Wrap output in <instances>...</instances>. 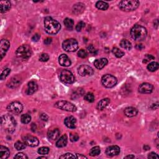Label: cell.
Instances as JSON below:
<instances>
[{"instance_id":"23","label":"cell","mask_w":159,"mask_h":159,"mask_svg":"<svg viewBox=\"0 0 159 159\" xmlns=\"http://www.w3.org/2000/svg\"><path fill=\"white\" fill-rule=\"evenodd\" d=\"M110 99L109 98H104L101 99L98 102V104H97L96 108L97 110L99 111L103 110L104 108H106V106L110 104Z\"/></svg>"},{"instance_id":"2","label":"cell","mask_w":159,"mask_h":159,"mask_svg":"<svg viewBox=\"0 0 159 159\" xmlns=\"http://www.w3.org/2000/svg\"><path fill=\"white\" fill-rule=\"evenodd\" d=\"M1 124L3 129L8 133H13L16 126V122L13 116L5 114L1 116Z\"/></svg>"},{"instance_id":"17","label":"cell","mask_w":159,"mask_h":159,"mask_svg":"<svg viewBox=\"0 0 159 159\" xmlns=\"http://www.w3.org/2000/svg\"><path fill=\"white\" fill-rule=\"evenodd\" d=\"M76 118L73 116H68V117L65 118L64 121L65 126L70 129H75L76 127Z\"/></svg>"},{"instance_id":"11","label":"cell","mask_w":159,"mask_h":159,"mask_svg":"<svg viewBox=\"0 0 159 159\" xmlns=\"http://www.w3.org/2000/svg\"><path fill=\"white\" fill-rule=\"evenodd\" d=\"M78 74L81 76H92L94 74V70L90 66L87 65H82L78 68Z\"/></svg>"},{"instance_id":"32","label":"cell","mask_w":159,"mask_h":159,"mask_svg":"<svg viewBox=\"0 0 159 159\" xmlns=\"http://www.w3.org/2000/svg\"><path fill=\"white\" fill-rule=\"evenodd\" d=\"M101 150L100 147L99 146H95L90 150V156L91 157H95L97 156L100 154Z\"/></svg>"},{"instance_id":"16","label":"cell","mask_w":159,"mask_h":159,"mask_svg":"<svg viewBox=\"0 0 159 159\" xmlns=\"http://www.w3.org/2000/svg\"><path fill=\"white\" fill-rule=\"evenodd\" d=\"M59 62L63 67H69L72 64L71 60L66 54H62L59 58Z\"/></svg>"},{"instance_id":"24","label":"cell","mask_w":159,"mask_h":159,"mask_svg":"<svg viewBox=\"0 0 159 159\" xmlns=\"http://www.w3.org/2000/svg\"><path fill=\"white\" fill-rule=\"evenodd\" d=\"M72 10H73V13L74 14H81V13H83V11L85 10V6L83 4L81 3H76L73 6Z\"/></svg>"},{"instance_id":"46","label":"cell","mask_w":159,"mask_h":159,"mask_svg":"<svg viewBox=\"0 0 159 159\" xmlns=\"http://www.w3.org/2000/svg\"><path fill=\"white\" fill-rule=\"evenodd\" d=\"M40 37H41V36H40L39 34H34V36H32V40L34 42H37V41H39V40L40 39Z\"/></svg>"},{"instance_id":"54","label":"cell","mask_w":159,"mask_h":159,"mask_svg":"<svg viewBox=\"0 0 159 159\" xmlns=\"http://www.w3.org/2000/svg\"><path fill=\"white\" fill-rule=\"evenodd\" d=\"M37 158H47L45 157H38Z\"/></svg>"},{"instance_id":"43","label":"cell","mask_w":159,"mask_h":159,"mask_svg":"<svg viewBox=\"0 0 159 159\" xmlns=\"http://www.w3.org/2000/svg\"><path fill=\"white\" fill-rule=\"evenodd\" d=\"M76 157L71 153L65 154L60 157V158H75Z\"/></svg>"},{"instance_id":"1","label":"cell","mask_w":159,"mask_h":159,"mask_svg":"<svg viewBox=\"0 0 159 159\" xmlns=\"http://www.w3.org/2000/svg\"><path fill=\"white\" fill-rule=\"evenodd\" d=\"M61 25L60 23L51 17H46L44 19V29L46 32L54 35L60 31Z\"/></svg>"},{"instance_id":"25","label":"cell","mask_w":159,"mask_h":159,"mask_svg":"<svg viewBox=\"0 0 159 159\" xmlns=\"http://www.w3.org/2000/svg\"><path fill=\"white\" fill-rule=\"evenodd\" d=\"M10 155L9 150L6 147L1 145L0 146V158L6 159L9 157Z\"/></svg>"},{"instance_id":"50","label":"cell","mask_w":159,"mask_h":159,"mask_svg":"<svg viewBox=\"0 0 159 159\" xmlns=\"http://www.w3.org/2000/svg\"><path fill=\"white\" fill-rule=\"evenodd\" d=\"M76 158H87V157L86 156H83V155H81V154H76Z\"/></svg>"},{"instance_id":"41","label":"cell","mask_w":159,"mask_h":159,"mask_svg":"<svg viewBox=\"0 0 159 159\" xmlns=\"http://www.w3.org/2000/svg\"><path fill=\"white\" fill-rule=\"evenodd\" d=\"M85 26V22H83V21L79 22L78 23V24H77V25L76 26V31H78V32L81 31V29H82Z\"/></svg>"},{"instance_id":"26","label":"cell","mask_w":159,"mask_h":159,"mask_svg":"<svg viewBox=\"0 0 159 159\" xmlns=\"http://www.w3.org/2000/svg\"><path fill=\"white\" fill-rule=\"evenodd\" d=\"M0 7H1V12L2 13H5L9 11L11 7V4L9 1H4L0 2Z\"/></svg>"},{"instance_id":"27","label":"cell","mask_w":159,"mask_h":159,"mask_svg":"<svg viewBox=\"0 0 159 159\" xmlns=\"http://www.w3.org/2000/svg\"><path fill=\"white\" fill-rule=\"evenodd\" d=\"M67 136L66 135H64L59 139L56 142V146L59 148H62L67 145Z\"/></svg>"},{"instance_id":"8","label":"cell","mask_w":159,"mask_h":159,"mask_svg":"<svg viewBox=\"0 0 159 159\" xmlns=\"http://www.w3.org/2000/svg\"><path fill=\"white\" fill-rule=\"evenodd\" d=\"M118 82V80L116 77L112 75H104L101 78V83L103 86L106 88L114 87Z\"/></svg>"},{"instance_id":"20","label":"cell","mask_w":159,"mask_h":159,"mask_svg":"<svg viewBox=\"0 0 159 159\" xmlns=\"http://www.w3.org/2000/svg\"><path fill=\"white\" fill-rule=\"evenodd\" d=\"M60 135V131L57 128L53 129H50L47 132L48 137L51 140H56L59 138Z\"/></svg>"},{"instance_id":"13","label":"cell","mask_w":159,"mask_h":159,"mask_svg":"<svg viewBox=\"0 0 159 159\" xmlns=\"http://www.w3.org/2000/svg\"><path fill=\"white\" fill-rule=\"evenodd\" d=\"M154 87L149 83H142L139 87V91L143 94H149L152 92Z\"/></svg>"},{"instance_id":"3","label":"cell","mask_w":159,"mask_h":159,"mask_svg":"<svg viewBox=\"0 0 159 159\" xmlns=\"http://www.w3.org/2000/svg\"><path fill=\"white\" fill-rule=\"evenodd\" d=\"M147 35L146 29L141 25H135L131 30V36L135 41H143L146 38Z\"/></svg>"},{"instance_id":"28","label":"cell","mask_w":159,"mask_h":159,"mask_svg":"<svg viewBox=\"0 0 159 159\" xmlns=\"http://www.w3.org/2000/svg\"><path fill=\"white\" fill-rule=\"evenodd\" d=\"M96 7L98 9L103 10V11H106L108 9V7H109V5H108V4L106 2L102 1H99L98 2H96Z\"/></svg>"},{"instance_id":"22","label":"cell","mask_w":159,"mask_h":159,"mask_svg":"<svg viewBox=\"0 0 159 159\" xmlns=\"http://www.w3.org/2000/svg\"><path fill=\"white\" fill-rule=\"evenodd\" d=\"M138 113V111L134 107H127L124 110V114L126 116L129 118L134 117Z\"/></svg>"},{"instance_id":"52","label":"cell","mask_w":159,"mask_h":159,"mask_svg":"<svg viewBox=\"0 0 159 159\" xmlns=\"http://www.w3.org/2000/svg\"><path fill=\"white\" fill-rule=\"evenodd\" d=\"M135 158V156H133V155H129V156H126L124 157V158Z\"/></svg>"},{"instance_id":"40","label":"cell","mask_w":159,"mask_h":159,"mask_svg":"<svg viewBox=\"0 0 159 159\" xmlns=\"http://www.w3.org/2000/svg\"><path fill=\"white\" fill-rule=\"evenodd\" d=\"M70 139L72 142H76L78 140L79 136L76 133H71L70 134Z\"/></svg>"},{"instance_id":"53","label":"cell","mask_w":159,"mask_h":159,"mask_svg":"<svg viewBox=\"0 0 159 159\" xmlns=\"http://www.w3.org/2000/svg\"><path fill=\"white\" fill-rule=\"evenodd\" d=\"M143 149H144L145 150H149V149H150V147L146 145H144V146H143Z\"/></svg>"},{"instance_id":"38","label":"cell","mask_w":159,"mask_h":159,"mask_svg":"<svg viewBox=\"0 0 159 159\" xmlns=\"http://www.w3.org/2000/svg\"><path fill=\"white\" fill-rule=\"evenodd\" d=\"M11 72V69L10 68H6L5 70H4L3 71V72L1 73V80H5L6 77L8 76V75Z\"/></svg>"},{"instance_id":"9","label":"cell","mask_w":159,"mask_h":159,"mask_svg":"<svg viewBox=\"0 0 159 159\" xmlns=\"http://www.w3.org/2000/svg\"><path fill=\"white\" fill-rule=\"evenodd\" d=\"M60 80L64 83L70 85L75 81V76L70 71L64 70L60 73Z\"/></svg>"},{"instance_id":"6","label":"cell","mask_w":159,"mask_h":159,"mask_svg":"<svg viewBox=\"0 0 159 159\" xmlns=\"http://www.w3.org/2000/svg\"><path fill=\"white\" fill-rule=\"evenodd\" d=\"M62 47L66 52H75L78 48V44L75 39H68L62 44Z\"/></svg>"},{"instance_id":"29","label":"cell","mask_w":159,"mask_h":159,"mask_svg":"<svg viewBox=\"0 0 159 159\" xmlns=\"http://www.w3.org/2000/svg\"><path fill=\"white\" fill-rule=\"evenodd\" d=\"M120 46L123 49L129 50L132 49V44L131 42L126 39H122L120 42Z\"/></svg>"},{"instance_id":"51","label":"cell","mask_w":159,"mask_h":159,"mask_svg":"<svg viewBox=\"0 0 159 159\" xmlns=\"http://www.w3.org/2000/svg\"><path fill=\"white\" fill-rule=\"evenodd\" d=\"M136 48H137V49H139V50H142V49L144 48V47H143L142 44H137V45Z\"/></svg>"},{"instance_id":"14","label":"cell","mask_w":159,"mask_h":159,"mask_svg":"<svg viewBox=\"0 0 159 159\" xmlns=\"http://www.w3.org/2000/svg\"><path fill=\"white\" fill-rule=\"evenodd\" d=\"M10 47V42L6 39H2L0 43V53H1V59H3L4 56L6 55V53Z\"/></svg>"},{"instance_id":"31","label":"cell","mask_w":159,"mask_h":159,"mask_svg":"<svg viewBox=\"0 0 159 159\" xmlns=\"http://www.w3.org/2000/svg\"><path fill=\"white\" fill-rule=\"evenodd\" d=\"M159 67V65L156 62H152L150 63L148 65H147V69L150 72H155L158 70Z\"/></svg>"},{"instance_id":"10","label":"cell","mask_w":159,"mask_h":159,"mask_svg":"<svg viewBox=\"0 0 159 159\" xmlns=\"http://www.w3.org/2000/svg\"><path fill=\"white\" fill-rule=\"evenodd\" d=\"M23 106L21 103L18 101H14L11 103L8 106H7V110L11 113L14 114H18L21 113L22 111Z\"/></svg>"},{"instance_id":"47","label":"cell","mask_w":159,"mask_h":159,"mask_svg":"<svg viewBox=\"0 0 159 159\" xmlns=\"http://www.w3.org/2000/svg\"><path fill=\"white\" fill-rule=\"evenodd\" d=\"M88 50L89 52H90V53H93L95 52L96 51V50L95 49V47H93V46L92 45H89L88 47Z\"/></svg>"},{"instance_id":"35","label":"cell","mask_w":159,"mask_h":159,"mask_svg":"<svg viewBox=\"0 0 159 159\" xmlns=\"http://www.w3.org/2000/svg\"><path fill=\"white\" fill-rule=\"evenodd\" d=\"M26 144L25 143H23L20 141H18L14 143V147L18 150H22L26 148Z\"/></svg>"},{"instance_id":"48","label":"cell","mask_w":159,"mask_h":159,"mask_svg":"<svg viewBox=\"0 0 159 159\" xmlns=\"http://www.w3.org/2000/svg\"><path fill=\"white\" fill-rule=\"evenodd\" d=\"M41 119L42 120V121H47L48 120V119H49V117H48V116L47 114L44 113V114H42L41 115Z\"/></svg>"},{"instance_id":"5","label":"cell","mask_w":159,"mask_h":159,"mask_svg":"<svg viewBox=\"0 0 159 159\" xmlns=\"http://www.w3.org/2000/svg\"><path fill=\"white\" fill-rule=\"evenodd\" d=\"M16 55L22 60H28L32 55L31 47L28 45H22L17 49Z\"/></svg>"},{"instance_id":"21","label":"cell","mask_w":159,"mask_h":159,"mask_svg":"<svg viewBox=\"0 0 159 159\" xmlns=\"http://www.w3.org/2000/svg\"><path fill=\"white\" fill-rule=\"evenodd\" d=\"M108 61L106 58H101V59H100L96 60L94 62V65H95V67L97 69L101 70L105 67V66L108 64Z\"/></svg>"},{"instance_id":"49","label":"cell","mask_w":159,"mask_h":159,"mask_svg":"<svg viewBox=\"0 0 159 159\" xmlns=\"http://www.w3.org/2000/svg\"><path fill=\"white\" fill-rule=\"evenodd\" d=\"M52 41V38H47V39H45L44 40V44L45 45H49L50 43H51Z\"/></svg>"},{"instance_id":"33","label":"cell","mask_w":159,"mask_h":159,"mask_svg":"<svg viewBox=\"0 0 159 159\" xmlns=\"http://www.w3.org/2000/svg\"><path fill=\"white\" fill-rule=\"evenodd\" d=\"M112 52L113 53L114 55L118 58H121L124 55V52H122V50L119 49L117 47H114L112 50Z\"/></svg>"},{"instance_id":"7","label":"cell","mask_w":159,"mask_h":159,"mask_svg":"<svg viewBox=\"0 0 159 159\" xmlns=\"http://www.w3.org/2000/svg\"><path fill=\"white\" fill-rule=\"evenodd\" d=\"M55 107L64 111L69 112H75L76 111V107L74 104L67 101H59L55 104Z\"/></svg>"},{"instance_id":"36","label":"cell","mask_w":159,"mask_h":159,"mask_svg":"<svg viewBox=\"0 0 159 159\" xmlns=\"http://www.w3.org/2000/svg\"><path fill=\"white\" fill-rule=\"evenodd\" d=\"M85 99L89 103H93L95 101V96L91 93H88L85 96Z\"/></svg>"},{"instance_id":"15","label":"cell","mask_w":159,"mask_h":159,"mask_svg":"<svg viewBox=\"0 0 159 159\" xmlns=\"http://www.w3.org/2000/svg\"><path fill=\"white\" fill-rule=\"evenodd\" d=\"M120 148L118 145H112L108 147L106 150V154L108 157H113L118 156L120 153Z\"/></svg>"},{"instance_id":"4","label":"cell","mask_w":159,"mask_h":159,"mask_svg":"<svg viewBox=\"0 0 159 159\" xmlns=\"http://www.w3.org/2000/svg\"><path fill=\"white\" fill-rule=\"evenodd\" d=\"M139 5L140 3L137 0H122L119 2V7L123 11L129 12L136 9Z\"/></svg>"},{"instance_id":"44","label":"cell","mask_w":159,"mask_h":159,"mask_svg":"<svg viewBox=\"0 0 159 159\" xmlns=\"http://www.w3.org/2000/svg\"><path fill=\"white\" fill-rule=\"evenodd\" d=\"M14 158H28V156H27L26 154H24V153H22V152L17 154L16 156H14Z\"/></svg>"},{"instance_id":"19","label":"cell","mask_w":159,"mask_h":159,"mask_svg":"<svg viewBox=\"0 0 159 159\" xmlns=\"http://www.w3.org/2000/svg\"><path fill=\"white\" fill-rule=\"evenodd\" d=\"M21 83V79L19 76H14L11 79L9 82L7 83V87L11 88H17Z\"/></svg>"},{"instance_id":"30","label":"cell","mask_w":159,"mask_h":159,"mask_svg":"<svg viewBox=\"0 0 159 159\" xmlns=\"http://www.w3.org/2000/svg\"><path fill=\"white\" fill-rule=\"evenodd\" d=\"M64 24L66 28H67L68 30H72L73 28V25H74V22L72 19L70 18H66L64 21Z\"/></svg>"},{"instance_id":"18","label":"cell","mask_w":159,"mask_h":159,"mask_svg":"<svg viewBox=\"0 0 159 159\" xmlns=\"http://www.w3.org/2000/svg\"><path fill=\"white\" fill-rule=\"evenodd\" d=\"M37 84L34 81H30L28 85V88H27L26 90V93L28 95H31L37 90Z\"/></svg>"},{"instance_id":"45","label":"cell","mask_w":159,"mask_h":159,"mask_svg":"<svg viewBox=\"0 0 159 159\" xmlns=\"http://www.w3.org/2000/svg\"><path fill=\"white\" fill-rule=\"evenodd\" d=\"M148 158H149L154 159V158H158L159 157H158V155L156 153H155V152H150L148 155Z\"/></svg>"},{"instance_id":"34","label":"cell","mask_w":159,"mask_h":159,"mask_svg":"<svg viewBox=\"0 0 159 159\" xmlns=\"http://www.w3.org/2000/svg\"><path fill=\"white\" fill-rule=\"evenodd\" d=\"M21 120L23 124H28L31 120V116L28 114H22L21 117Z\"/></svg>"},{"instance_id":"37","label":"cell","mask_w":159,"mask_h":159,"mask_svg":"<svg viewBox=\"0 0 159 159\" xmlns=\"http://www.w3.org/2000/svg\"><path fill=\"white\" fill-rule=\"evenodd\" d=\"M49 152V149L47 147H42L38 149L37 152L41 155H46Z\"/></svg>"},{"instance_id":"39","label":"cell","mask_w":159,"mask_h":159,"mask_svg":"<svg viewBox=\"0 0 159 159\" xmlns=\"http://www.w3.org/2000/svg\"><path fill=\"white\" fill-rule=\"evenodd\" d=\"M77 54H78V56L79 57L82 58V59H85V58H86L88 55L87 51L84 49H80Z\"/></svg>"},{"instance_id":"12","label":"cell","mask_w":159,"mask_h":159,"mask_svg":"<svg viewBox=\"0 0 159 159\" xmlns=\"http://www.w3.org/2000/svg\"><path fill=\"white\" fill-rule=\"evenodd\" d=\"M24 143L27 145H28L29 147H37L39 144V141L38 139L36 137L32 136V135H27L24 137V139H23Z\"/></svg>"},{"instance_id":"42","label":"cell","mask_w":159,"mask_h":159,"mask_svg":"<svg viewBox=\"0 0 159 159\" xmlns=\"http://www.w3.org/2000/svg\"><path fill=\"white\" fill-rule=\"evenodd\" d=\"M49 59V56L47 53H42L39 57V60L41 62H47Z\"/></svg>"}]
</instances>
